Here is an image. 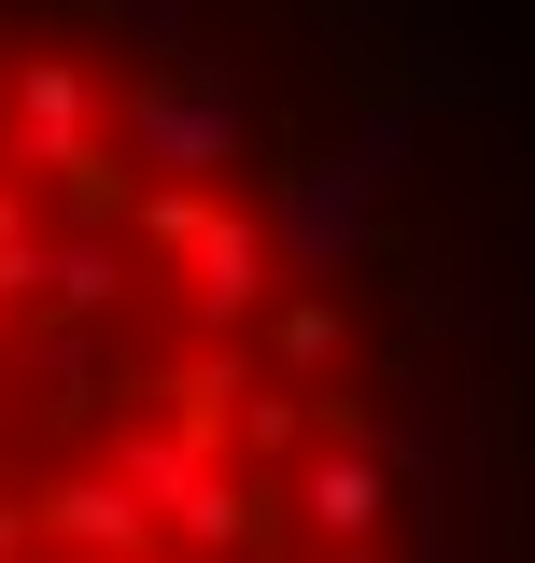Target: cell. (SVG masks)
<instances>
[{
  "label": "cell",
  "mask_w": 535,
  "mask_h": 563,
  "mask_svg": "<svg viewBox=\"0 0 535 563\" xmlns=\"http://www.w3.org/2000/svg\"><path fill=\"white\" fill-rule=\"evenodd\" d=\"M141 254L155 268H184V296H198V339H254L268 310V225L226 184H141Z\"/></svg>",
  "instance_id": "cell-1"
},
{
  "label": "cell",
  "mask_w": 535,
  "mask_h": 563,
  "mask_svg": "<svg viewBox=\"0 0 535 563\" xmlns=\"http://www.w3.org/2000/svg\"><path fill=\"white\" fill-rule=\"evenodd\" d=\"M14 155H29L43 184L99 155V70L85 57H14Z\"/></svg>",
  "instance_id": "cell-2"
},
{
  "label": "cell",
  "mask_w": 535,
  "mask_h": 563,
  "mask_svg": "<svg viewBox=\"0 0 535 563\" xmlns=\"http://www.w3.org/2000/svg\"><path fill=\"white\" fill-rule=\"evenodd\" d=\"M128 155L155 169V184H211V169H226V99H198V85H141V99H128Z\"/></svg>",
  "instance_id": "cell-3"
},
{
  "label": "cell",
  "mask_w": 535,
  "mask_h": 563,
  "mask_svg": "<svg viewBox=\"0 0 535 563\" xmlns=\"http://www.w3.org/2000/svg\"><path fill=\"white\" fill-rule=\"evenodd\" d=\"M338 352H352V310H338V296H282V310H268V366H282V380H325Z\"/></svg>",
  "instance_id": "cell-4"
},
{
  "label": "cell",
  "mask_w": 535,
  "mask_h": 563,
  "mask_svg": "<svg viewBox=\"0 0 535 563\" xmlns=\"http://www.w3.org/2000/svg\"><path fill=\"white\" fill-rule=\"evenodd\" d=\"M0 240H43V225H29V198H14V184H0Z\"/></svg>",
  "instance_id": "cell-5"
},
{
  "label": "cell",
  "mask_w": 535,
  "mask_h": 563,
  "mask_svg": "<svg viewBox=\"0 0 535 563\" xmlns=\"http://www.w3.org/2000/svg\"><path fill=\"white\" fill-rule=\"evenodd\" d=\"M0 57H14V29H0Z\"/></svg>",
  "instance_id": "cell-6"
}]
</instances>
